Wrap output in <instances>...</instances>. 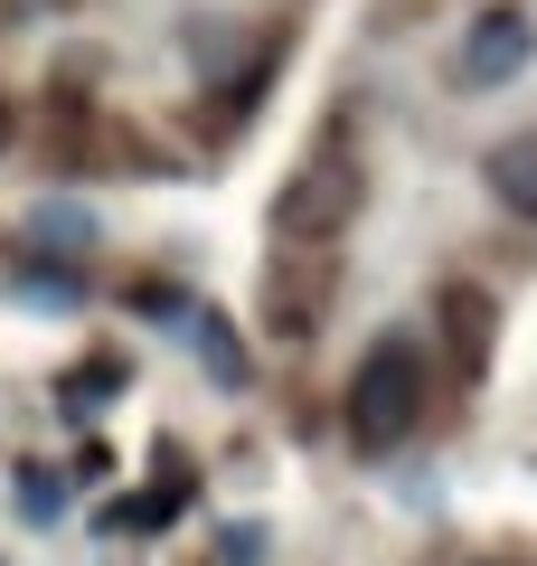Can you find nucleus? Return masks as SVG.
Instances as JSON below:
<instances>
[{
    "mask_svg": "<svg viewBox=\"0 0 537 566\" xmlns=\"http://www.w3.org/2000/svg\"><path fill=\"white\" fill-rule=\"evenodd\" d=\"M424 416V340L415 331H387L349 378V444L358 453H397Z\"/></svg>",
    "mask_w": 537,
    "mask_h": 566,
    "instance_id": "nucleus-1",
    "label": "nucleus"
},
{
    "mask_svg": "<svg viewBox=\"0 0 537 566\" xmlns=\"http://www.w3.org/2000/svg\"><path fill=\"white\" fill-rule=\"evenodd\" d=\"M358 199H368V180H358V161L349 151H320V161H302V180L283 189V237H312V245H330L339 227L358 218Z\"/></svg>",
    "mask_w": 537,
    "mask_h": 566,
    "instance_id": "nucleus-2",
    "label": "nucleus"
},
{
    "mask_svg": "<svg viewBox=\"0 0 537 566\" xmlns=\"http://www.w3.org/2000/svg\"><path fill=\"white\" fill-rule=\"evenodd\" d=\"M528 48H537L528 10H481L472 39H462V57H453V76L472 85V95H491V85H509L518 66H528Z\"/></svg>",
    "mask_w": 537,
    "mask_h": 566,
    "instance_id": "nucleus-3",
    "label": "nucleus"
},
{
    "mask_svg": "<svg viewBox=\"0 0 537 566\" xmlns=\"http://www.w3.org/2000/svg\"><path fill=\"white\" fill-rule=\"evenodd\" d=\"M491 189H499V208L537 218V133H509V142L491 151Z\"/></svg>",
    "mask_w": 537,
    "mask_h": 566,
    "instance_id": "nucleus-4",
    "label": "nucleus"
},
{
    "mask_svg": "<svg viewBox=\"0 0 537 566\" xmlns=\"http://www.w3.org/2000/svg\"><path fill=\"white\" fill-rule=\"evenodd\" d=\"M443 322H453V349L462 359H491V293H481V283H453V293H443Z\"/></svg>",
    "mask_w": 537,
    "mask_h": 566,
    "instance_id": "nucleus-5",
    "label": "nucleus"
},
{
    "mask_svg": "<svg viewBox=\"0 0 537 566\" xmlns=\"http://www.w3.org/2000/svg\"><path fill=\"white\" fill-rule=\"evenodd\" d=\"M0 133H10V123H0Z\"/></svg>",
    "mask_w": 537,
    "mask_h": 566,
    "instance_id": "nucleus-6",
    "label": "nucleus"
}]
</instances>
